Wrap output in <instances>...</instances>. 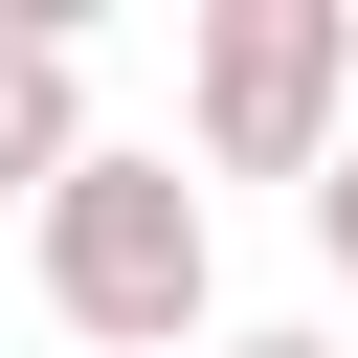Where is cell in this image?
I'll use <instances>...</instances> for the list:
<instances>
[{"mask_svg": "<svg viewBox=\"0 0 358 358\" xmlns=\"http://www.w3.org/2000/svg\"><path fill=\"white\" fill-rule=\"evenodd\" d=\"M224 358H336V336H224Z\"/></svg>", "mask_w": 358, "mask_h": 358, "instance_id": "obj_5", "label": "cell"}, {"mask_svg": "<svg viewBox=\"0 0 358 358\" xmlns=\"http://www.w3.org/2000/svg\"><path fill=\"white\" fill-rule=\"evenodd\" d=\"M179 90H201V179H336L358 134V0H201V45H179Z\"/></svg>", "mask_w": 358, "mask_h": 358, "instance_id": "obj_2", "label": "cell"}, {"mask_svg": "<svg viewBox=\"0 0 358 358\" xmlns=\"http://www.w3.org/2000/svg\"><path fill=\"white\" fill-rule=\"evenodd\" d=\"M313 246H336V291H358V157H336V179H313Z\"/></svg>", "mask_w": 358, "mask_h": 358, "instance_id": "obj_4", "label": "cell"}, {"mask_svg": "<svg viewBox=\"0 0 358 358\" xmlns=\"http://www.w3.org/2000/svg\"><path fill=\"white\" fill-rule=\"evenodd\" d=\"M90 179V67H67V0H0V201L45 224Z\"/></svg>", "mask_w": 358, "mask_h": 358, "instance_id": "obj_3", "label": "cell"}, {"mask_svg": "<svg viewBox=\"0 0 358 358\" xmlns=\"http://www.w3.org/2000/svg\"><path fill=\"white\" fill-rule=\"evenodd\" d=\"M45 313H67L90 358H179V336L224 313V224H201V179L134 157V134H90V179L45 201Z\"/></svg>", "mask_w": 358, "mask_h": 358, "instance_id": "obj_1", "label": "cell"}]
</instances>
